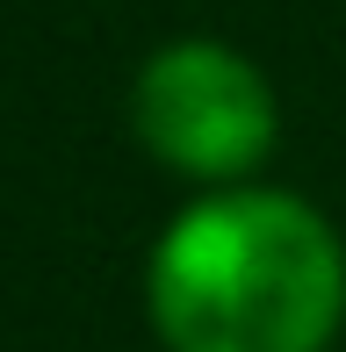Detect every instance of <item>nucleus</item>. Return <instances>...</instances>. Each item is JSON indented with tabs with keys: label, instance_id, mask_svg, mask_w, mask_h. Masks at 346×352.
Returning <instances> with one entry per match:
<instances>
[{
	"label": "nucleus",
	"instance_id": "obj_1",
	"mask_svg": "<svg viewBox=\"0 0 346 352\" xmlns=\"http://www.w3.org/2000/svg\"><path fill=\"white\" fill-rule=\"evenodd\" d=\"M339 316L346 252L281 187L195 201L152 252V324L173 352H325Z\"/></svg>",
	"mask_w": 346,
	"mask_h": 352
},
{
	"label": "nucleus",
	"instance_id": "obj_2",
	"mask_svg": "<svg viewBox=\"0 0 346 352\" xmlns=\"http://www.w3.org/2000/svg\"><path fill=\"white\" fill-rule=\"evenodd\" d=\"M130 116H137V137L181 173L238 180L274 144V87L238 51L187 36V43H166L159 58H145Z\"/></svg>",
	"mask_w": 346,
	"mask_h": 352
}]
</instances>
